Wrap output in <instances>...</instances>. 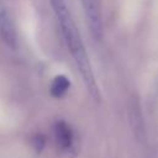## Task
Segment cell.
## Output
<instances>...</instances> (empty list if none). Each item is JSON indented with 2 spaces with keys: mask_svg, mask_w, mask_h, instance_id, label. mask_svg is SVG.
I'll list each match as a JSON object with an SVG mask.
<instances>
[{
  "mask_svg": "<svg viewBox=\"0 0 158 158\" xmlns=\"http://www.w3.org/2000/svg\"><path fill=\"white\" fill-rule=\"evenodd\" d=\"M89 30L96 41L102 38V14L100 0H80Z\"/></svg>",
  "mask_w": 158,
  "mask_h": 158,
  "instance_id": "3",
  "label": "cell"
},
{
  "mask_svg": "<svg viewBox=\"0 0 158 158\" xmlns=\"http://www.w3.org/2000/svg\"><path fill=\"white\" fill-rule=\"evenodd\" d=\"M54 131V138L60 149H69L73 144V131L70 126L64 121H57L53 127Z\"/></svg>",
  "mask_w": 158,
  "mask_h": 158,
  "instance_id": "4",
  "label": "cell"
},
{
  "mask_svg": "<svg viewBox=\"0 0 158 158\" xmlns=\"http://www.w3.org/2000/svg\"><path fill=\"white\" fill-rule=\"evenodd\" d=\"M69 88H70V81H69V79H68L65 75L59 74V75L54 77L53 81L51 83L49 91H51V95H52L53 98L59 99V98H63V96L68 93Z\"/></svg>",
  "mask_w": 158,
  "mask_h": 158,
  "instance_id": "5",
  "label": "cell"
},
{
  "mask_svg": "<svg viewBox=\"0 0 158 158\" xmlns=\"http://www.w3.org/2000/svg\"><path fill=\"white\" fill-rule=\"evenodd\" d=\"M49 2L53 9L57 23L60 28L59 31L63 36V41H64V43L68 48V52L70 53V56L78 68V72L81 75V79H83L89 94L95 100H99L100 99L99 86L96 84L89 56L86 53L83 38H81L78 26L74 21V17L70 12V9L68 7L65 0H49Z\"/></svg>",
  "mask_w": 158,
  "mask_h": 158,
  "instance_id": "1",
  "label": "cell"
},
{
  "mask_svg": "<svg viewBox=\"0 0 158 158\" xmlns=\"http://www.w3.org/2000/svg\"><path fill=\"white\" fill-rule=\"evenodd\" d=\"M0 38L9 48H17V27L11 0H0Z\"/></svg>",
  "mask_w": 158,
  "mask_h": 158,
  "instance_id": "2",
  "label": "cell"
},
{
  "mask_svg": "<svg viewBox=\"0 0 158 158\" xmlns=\"http://www.w3.org/2000/svg\"><path fill=\"white\" fill-rule=\"evenodd\" d=\"M32 146H33V148H35V151L37 153H41L43 151L44 146H46V138H44V136L43 135H40V133L36 135V136H33L32 137Z\"/></svg>",
  "mask_w": 158,
  "mask_h": 158,
  "instance_id": "6",
  "label": "cell"
}]
</instances>
